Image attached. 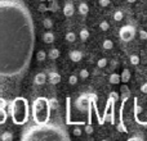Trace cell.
<instances>
[{"mask_svg": "<svg viewBox=\"0 0 147 141\" xmlns=\"http://www.w3.org/2000/svg\"><path fill=\"white\" fill-rule=\"evenodd\" d=\"M35 45L31 14L23 4L0 0V78L26 72Z\"/></svg>", "mask_w": 147, "mask_h": 141, "instance_id": "1", "label": "cell"}, {"mask_svg": "<svg viewBox=\"0 0 147 141\" xmlns=\"http://www.w3.org/2000/svg\"><path fill=\"white\" fill-rule=\"evenodd\" d=\"M22 140H69V136L65 130L45 123L28 128L22 136Z\"/></svg>", "mask_w": 147, "mask_h": 141, "instance_id": "2", "label": "cell"}, {"mask_svg": "<svg viewBox=\"0 0 147 141\" xmlns=\"http://www.w3.org/2000/svg\"><path fill=\"white\" fill-rule=\"evenodd\" d=\"M10 114H12V119L16 124L26 123L28 118V104L26 99L16 98L10 106Z\"/></svg>", "mask_w": 147, "mask_h": 141, "instance_id": "3", "label": "cell"}, {"mask_svg": "<svg viewBox=\"0 0 147 141\" xmlns=\"http://www.w3.org/2000/svg\"><path fill=\"white\" fill-rule=\"evenodd\" d=\"M51 106L49 100L45 98H38L32 104V117L38 124H45L49 119Z\"/></svg>", "mask_w": 147, "mask_h": 141, "instance_id": "4", "label": "cell"}, {"mask_svg": "<svg viewBox=\"0 0 147 141\" xmlns=\"http://www.w3.org/2000/svg\"><path fill=\"white\" fill-rule=\"evenodd\" d=\"M136 33H137V30H136L134 26L125 25L120 28L119 37H120V40L124 41V43H129V41H132L133 39L136 37Z\"/></svg>", "mask_w": 147, "mask_h": 141, "instance_id": "5", "label": "cell"}, {"mask_svg": "<svg viewBox=\"0 0 147 141\" xmlns=\"http://www.w3.org/2000/svg\"><path fill=\"white\" fill-rule=\"evenodd\" d=\"M88 99H89V96H86V95L80 96V98L78 99V101H76V106H78L79 109H81V110L86 109V106H88V103H89Z\"/></svg>", "mask_w": 147, "mask_h": 141, "instance_id": "6", "label": "cell"}, {"mask_svg": "<svg viewBox=\"0 0 147 141\" xmlns=\"http://www.w3.org/2000/svg\"><path fill=\"white\" fill-rule=\"evenodd\" d=\"M69 57L74 63H78V62H80L81 59H83V53L79 50H72V51H70Z\"/></svg>", "mask_w": 147, "mask_h": 141, "instance_id": "7", "label": "cell"}, {"mask_svg": "<svg viewBox=\"0 0 147 141\" xmlns=\"http://www.w3.org/2000/svg\"><path fill=\"white\" fill-rule=\"evenodd\" d=\"M74 13H75V7H74L72 3H67V4H65V7H63V14L66 15V17H71Z\"/></svg>", "mask_w": 147, "mask_h": 141, "instance_id": "8", "label": "cell"}, {"mask_svg": "<svg viewBox=\"0 0 147 141\" xmlns=\"http://www.w3.org/2000/svg\"><path fill=\"white\" fill-rule=\"evenodd\" d=\"M47 82V76H45V73H38V74L35 76V78H34V83L35 85H44V83Z\"/></svg>", "mask_w": 147, "mask_h": 141, "instance_id": "9", "label": "cell"}, {"mask_svg": "<svg viewBox=\"0 0 147 141\" xmlns=\"http://www.w3.org/2000/svg\"><path fill=\"white\" fill-rule=\"evenodd\" d=\"M48 81L52 83V85H57V83L61 82V76H59L57 72H52V73H49Z\"/></svg>", "mask_w": 147, "mask_h": 141, "instance_id": "10", "label": "cell"}, {"mask_svg": "<svg viewBox=\"0 0 147 141\" xmlns=\"http://www.w3.org/2000/svg\"><path fill=\"white\" fill-rule=\"evenodd\" d=\"M130 70L128 69V68H124L123 69V72H121V74H120V77H121V82L123 83H128L130 81Z\"/></svg>", "mask_w": 147, "mask_h": 141, "instance_id": "11", "label": "cell"}, {"mask_svg": "<svg viewBox=\"0 0 147 141\" xmlns=\"http://www.w3.org/2000/svg\"><path fill=\"white\" fill-rule=\"evenodd\" d=\"M43 41H44L45 44H52V43H54V35L51 32V31H47V32L43 35Z\"/></svg>", "mask_w": 147, "mask_h": 141, "instance_id": "12", "label": "cell"}, {"mask_svg": "<svg viewBox=\"0 0 147 141\" xmlns=\"http://www.w3.org/2000/svg\"><path fill=\"white\" fill-rule=\"evenodd\" d=\"M109 81L111 85H117L119 82H121V77H120V74H117V73H111L109 77Z\"/></svg>", "mask_w": 147, "mask_h": 141, "instance_id": "13", "label": "cell"}, {"mask_svg": "<svg viewBox=\"0 0 147 141\" xmlns=\"http://www.w3.org/2000/svg\"><path fill=\"white\" fill-rule=\"evenodd\" d=\"M78 10H79V13H80L81 15H86V14L89 13V7H88V4H86V3H80V4H79Z\"/></svg>", "mask_w": 147, "mask_h": 141, "instance_id": "14", "label": "cell"}, {"mask_svg": "<svg viewBox=\"0 0 147 141\" xmlns=\"http://www.w3.org/2000/svg\"><path fill=\"white\" fill-rule=\"evenodd\" d=\"M121 92H123V100H127V99H129V96H130V90L128 88V86H127V83H125L124 86H121Z\"/></svg>", "mask_w": 147, "mask_h": 141, "instance_id": "15", "label": "cell"}, {"mask_svg": "<svg viewBox=\"0 0 147 141\" xmlns=\"http://www.w3.org/2000/svg\"><path fill=\"white\" fill-rule=\"evenodd\" d=\"M102 48H103L105 50H111V49L114 48V43H112V40L106 39V40L102 43Z\"/></svg>", "mask_w": 147, "mask_h": 141, "instance_id": "16", "label": "cell"}, {"mask_svg": "<svg viewBox=\"0 0 147 141\" xmlns=\"http://www.w3.org/2000/svg\"><path fill=\"white\" fill-rule=\"evenodd\" d=\"M129 62H130V64H132V66H138V64H140V62H141V59H140V57H138V55L132 54V55L129 57Z\"/></svg>", "mask_w": 147, "mask_h": 141, "instance_id": "17", "label": "cell"}, {"mask_svg": "<svg viewBox=\"0 0 147 141\" xmlns=\"http://www.w3.org/2000/svg\"><path fill=\"white\" fill-rule=\"evenodd\" d=\"M59 55H61V53H59L58 49H51L49 50V58L51 59H57Z\"/></svg>", "mask_w": 147, "mask_h": 141, "instance_id": "18", "label": "cell"}, {"mask_svg": "<svg viewBox=\"0 0 147 141\" xmlns=\"http://www.w3.org/2000/svg\"><path fill=\"white\" fill-rule=\"evenodd\" d=\"M0 140L3 141H12L13 140V135L10 132H3L1 136H0Z\"/></svg>", "mask_w": 147, "mask_h": 141, "instance_id": "19", "label": "cell"}, {"mask_svg": "<svg viewBox=\"0 0 147 141\" xmlns=\"http://www.w3.org/2000/svg\"><path fill=\"white\" fill-rule=\"evenodd\" d=\"M80 39H81V41H86L89 39V31L86 28H83L80 31Z\"/></svg>", "mask_w": 147, "mask_h": 141, "instance_id": "20", "label": "cell"}, {"mask_svg": "<svg viewBox=\"0 0 147 141\" xmlns=\"http://www.w3.org/2000/svg\"><path fill=\"white\" fill-rule=\"evenodd\" d=\"M49 106H51V109H53V110H56V109L58 108V100H57L56 98H52V99H49Z\"/></svg>", "mask_w": 147, "mask_h": 141, "instance_id": "21", "label": "cell"}, {"mask_svg": "<svg viewBox=\"0 0 147 141\" xmlns=\"http://www.w3.org/2000/svg\"><path fill=\"white\" fill-rule=\"evenodd\" d=\"M123 18H124V14H123L121 10H116V12L114 13V19L116 21V22H120V21H123Z\"/></svg>", "mask_w": 147, "mask_h": 141, "instance_id": "22", "label": "cell"}, {"mask_svg": "<svg viewBox=\"0 0 147 141\" xmlns=\"http://www.w3.org/2000/svg\"><path fill=\"white\" fill-rule=\"evenodd\" d=\"M107 66V59L106 58H101V59H98V61H97V67H98V68H105V67Z\"/></svg>", "mask_w": 147, "mask_h": 141, "instance_id": "23", "label": "cell"}, {"mask_svg": "<svg viewBox=\"0 0 147 141\" xmlns=\"http://www.w3.org/2000/svg\"><path fill=\"white\" fill-rule=\"evenodd\" d=\"M99 28H101L102 31H109V28H110V23L107 22V21H102V22L99 23Z\"/></svg>", "mask_w": 147, "mask_h": 141, "instance_id": "24", "label": "cell"}, {"mask_svg": "<svg viewBox=\"0 0 147 141\" xmlns=\"http://www.w3.org/2000/svg\"><path fill=\"white\" fill-rule=\"evenodd\" d=\"M45 57H47V54H45V51L44 50H39L38 54H36V58H38L39 62H43L44 59H45Z\"/></svg>", "mask_w": 147, "mask_h": 141, "instance_id": "25", "label": "cell"}, {"mask_svg": "<svg viewBox=\"0 0 147 141\" xmlns=\"http://www.w3.org/2000/svg\"><path fill=\"white\" fill-rule=\"evenodd\" d=\"M66 40L69 41V43H74V41L76 40V35L74 32H69L66 35Z\"/></svg>", "mask_w": 147, "mask_h": 141, "instance_id": "26", "label": "cell"}, {"mask_svg": "<svg viewBox=\"0 0 147 141\" xmlns=\"http://www.w3.org/2000/svg\"><path fill=\"white\" fill-rule=\"evenodd\" d=\"M138 35H140V39L142 41L147 40V31L146 30H140V31H138Z\"/></svg>", "mask_w": 147, "mask_h": 141, "instance_id": "27", "label": "cell"}, {"mask_svg": "<svg viewBox=\"0 0 147 141\" xmlns=\"http://www.w3.org/2000/svg\"><path fill=\"white\" fill-rule=\"evenodd\" d=\"M44 27L45 28H52V26H53V22H52L51 18H44Z\"/></svg>", "mask_w": 147, "mask_h": 141, "instance_id": "28", "label": "cell"}, {"mask_svg": "<svg viewBox=\"0 0 147 141\" xmlns=\"http://www.w3.org/2000/svg\"><path fill=\"white\" fill-rule=\"evenodd\" d=\"M79 76H80V78H83V80H86V78L89 77V70L88 69H81Z\"/></svg>", "mask_w": 147, "mask_h": 141, "instance_id": "29", "label": "cell"}, {"mask_svg": "<svg viewBox=\"0 0 147 141\" xmlns=\"http://www.w3.org/2000/svg\"><path fill=\"white\" fill-rule=\"evenodd\" d=\"M110 100H112V101H117V100H119V94L115 92V91L110 92Z\"/></svg>", "mask_w": 147, "mask_h": 141, "instance_id": "30", "label": "cell"}, {"mask_svg": "<svg viewBox=\"0 0 147 141\" xmlns=\"http://www.w3.org/2000/svg\"><path fill=\"white\" fill-rule=\"evenodd\" d=\"M98 4L101 5L102 8H106V7H109V5L111 4V0H99Z\"/></svg>", "mask_w": 147, "mask_h": 141, "instance_id": "31", "label": "cell"}, {"mask_svg": "<svg viewBox=\"0 0 147 141\" xmlns=\"http://www.w3.org/2000/svg\"><path fill=\"white\" fill-rule=\"evenodd\" d=\"M81 128H79V127H75V128L72 130V134H74V136H76V137H79V136H81Z\"/></svg>", "mask_w": 147, "mask_h": 141, "instance_id": "32", "label": "cell"}, {"mask_svg": "<svg viewBox=\"0 0 147 141\" xmlns=\"http://www.w3.org/2000/svg\"><path fill=\"white\" fill-rule=\"evenodd\" d=\"M69 83L70 85H76L78 83V77L76 76H70V78H69Z\"/></svg>", "mask_w": 147, "mask_h": 141, "instance_id": "33", "label": "cell"}, {"mask_svg": "<svg viewBox=\"0 0 147 141\" xmlns=\"http://www.w3.org/2000/svg\"><path fill=\"white\" fill-rule=\"evenodd\" d=\"M84 131H85L88 135H92L93 134V126H92V124H86L85 128H84Z\"/></svg>", "mask_w": 147, "mask_h": 141, "instance_id": "34", "label": "cell"}, {"mask_svg": "<svg viewBox=\"0 0 147 141\" xmlns=\"http://www.w3.org/2000/svg\"><path fill=\"white\" fill-rule=\"evenodd\" d=\"M140 90H141V92L147 94V82H145V83H142V85H141Z\"/></svg>", "mask_w": 147, "mask_h": 141, "instance_id": "35", "label": "cell"}, {"mask_svg": "<svg viewBox=\"0 0 147 141\" xmlns=\"http://www.w3.org/2000/svg\"><path fill=\"white\" fill-rule=\"evenodd\" d=\"M48 9H49V8H48V7H47V5H45V4H40V5H39V10H40V12H41V13L47 12V10H48Z\"/></svg>", "mask_w": 147, "mask_h": 141, "instance_id": "36", "label": "cell"}, {"mask_svg": "<svg viewBox=\"0 0 147 141\" xmlns=\"http://www.w3.org/2000/svg\"><path fill=\"white\" fill-rule=\"evenodd\" d=\"M142 141L143 140V137L142 136H133V137H129V139H128V141Z\"/></svg>", "mask_w": 147, "mask_h": 141, "instance_id": "37", "label": "cell"}, {"mask_svg": "<svg viewBox=\"0 0 147 141\" xmlns=\"http://www.w3.org/2000/svg\"><path fill=\"white\" fill-rule=\"evenodd\" d=\"M117 130L121 131V132H127V130H125V127L123 126V124H119V126H117Z\"/></svg>", "mask_w": 147, "mask_h": 141, "instance_id": "38", "label": "cell"}, {"mask_svg": "<svg viewBox=\"0 0 147 141\" xmlns=\"http://www.w3.org/2000/svg\"><path fill=\"white\" fill-rule=\"evenodd\" d=\"M136 112H137V113H142V108H141V106H137V105H136Z\"/></svg>", "mask_w": 147, "mask_h": 141, "instance_id": "39", "label": "cell"}, {"mask_svg": "<svg viewBox=\"0 0 147 141\" xmlns=\"http://www.w3.org/2000/svg\"><path fill=\"white\" fill-rule=\"evenodd\" d=\"M127 1H128V3H129V4H134V3H136V1H137V0H127Z\"/></svg>", "mask_w": 147, "mask_h": 141, "instance_id": "40", "label": "cell"}, {"mask_svg": "<svg viewBox=\"0 0 147 141\" xmlns=\"http://www.w3.org/2000/svg\"><path fill=\"white\" fill-rule=\"evenodd\" d=\"M40 1H44V0H40Z\"/></svg>", "mask_w": 147, "mask_h": 141, "instance_id": "41", "label": "cell"}]
</instances>
